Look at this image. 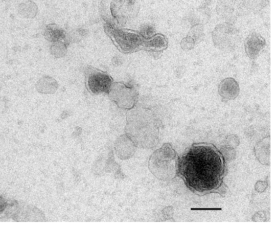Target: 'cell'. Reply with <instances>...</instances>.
I'll list each match as a JSON object with an SVG mask.
<instances>
[{
	"instance_id": "6da1fadb",
	"label": "cell",
	"mask_w": 277,
	"mask_h": 228,
	"mask_svg": "<svg viewBox=\"0 0 277 228\" xmlns=\"http://www.w3.org/2000/svg\"><path fill=\"white\" fill-rule=\"evenodd\" d=\"M178 165L189 187L199 192L217 189L224 175V158L210 144H193Z\"/></svg>"
},
{
	"instance_id": "7a4b0ae2",
	"label": "cell",
	"mask_w": 277,
	"mask_h": 228,
	"mask_svg": "<svg viewBox=\"0 0 277 228\" xmlns=\"http://www.w3.org/2000/svg\"><path fill=\"white\" fill-rule=\"evenodd\" d=\"M149 112L137 108L129 112L126 127V135L136 147L152 148L155 144V130Z\"/></svg>"
},
{
	"instance_id": "3957f363",
	"label": "cell",
	"mask_w": 277,
	"mask_h": 228,
	"mask_svg": "<svg viewBox=\"0 0 277 228\" xmlns=\"http://www.w3.org/2000/svg\"><path fill=\"white\" fill-rule=\"evenodd\" d=\"M174 152L171 145L166 144L152 154L149 166L150 170L157 178L166 180L171 178L170 172L174 165L172 161L175 157Z\"/></svg>"
},
{
	"instance_id": "277c9868",
	"label": "cell",
	"mask_w": 277,
	"mask_h": 228,
	"mask_svg": "<svg viewBox=\"0 0 277 228\" xmlns=\"http://www.w3.org/2000/svg\"><path fill=\"white\" fill-rule=\"evenodd\" d=\"M110 98L122 108L131 109L135 104L137 95L136 90L131 86L122 83H116L110 87Z\"/></svg>"
},
{
	"instance_id": "5b68a950",
	"label": "cell",
	"mask_w": 277,
	"mask_h": 228,
	"mask_svg": "<svg viewBox=\"0 0 277 228\" xmlns=\"http://www.w3.org/2000/svg\"><path fill=\"white\" fill-rule=\"evenodd\" d=\"M111 34L119 47L125 52L132 51L144 44L142 35L133 32L111 30Z\"/></svg>"
},
{
	"instance_id": "8992f818",
	"label": "cell",
	"mask_w": 277,
	"mask_h": 228,
	"mask_svg": "<svg viewBox=\"0 0 277 228\" xmlns=\"http://www.w3.org/2000/svg\"><path fill=\"white\" fill-rule=\"evenodd\" d=\"M112 83L111 78L100 72L91 73L87 80L88 87L90 92L95 94L109 93Z\"/></svg>"
},
{
	"instance_id": "52a82bcc",
	"label": "cell",
	"mask_w": 277,
	"mask_h": 228,
	"mask_svg": "<svg viewBox=\"0 0 277 228\" xmlns=\"http://www.w3.org/2000/svg\"><path fill=\"white\" fill-rule=\"evenodd\" d=\"M237 31L230 24L220 25L213 33L214 42L220 48H229L235 41Z\"/></svg>"
},
{
	"instance_id": "ba28073f",
	"label": "cell",
	"mask_w": 277,
	"mask_h": 228,
	"mask_svg": "<svg viewBox=\"0 0 277 228\" xmlns=\"http://www.w3.org/2000/svg\"><path fill=\"white\" fill-rule=\"evenodd\" d=\"M265 41L262 36L257 33H252L248 36L245 42V49L247 56L255 59L263 50Z\"/></svg>"
},
{
	"instance_id": "9c48e42d",
	"label": "cell",
	"mask_w": 277,
	"mask_h": 228,
	"mask_svg": "<svg viewBox=\"0 0 277 228\" xmlns=\"http://www.w3.org/2000/svg\"><path fill=\"white\" fill-rule=\"evenodd\" d=\"M136 149V146L127 135L119 139L115 144L117 156L122 160H127L133 157Z\"/></svg>"
},
{
	"instance_id": "30bf717a",
	"label": "cell",
	"mask_w": 277,
	"mask_h": 228,
	"mask_svg": "<svg viewBox=\"0 0 277 228\" xmlns=\"http://www.w3.org/2000/svg\"><path fill=\"white\" fill-rule=\"evenodd\" d=\"M220 96L225 100L235 99L239 93L237 82L232 78H228L221 82L218 88Z\"/></svg>"
},
{
	"instance_id": "8fae6325",
	"label": "cell",
	"mask_w": 277,
	"mask_h": 228,
	"mask_svg": "<svg viewBox=\"0 0 277 228\" xmlns=\"http://www.w3.org/2000/svg\"><path fill=\"white\" fill-rule=\"evenodd\" d=\"M144 44L146 48L154 52H161L168 47L167 39L161 34L154 35L144 41Z\"/></svg>"
},
{
	"instance_id": "7c38bea8",
	"label": "cell",
	"mask_w": 277,
	"mask_h": 228,
	"mask_svg": "<svg viewBox=\"0 0 277 228\" xmlns=\"http://www.w3.org/2000/svg\"><path fill=\"white\" fill-rule=\"evenodd\" d=\"M44 37L51 42H59L65 36L64 32L58 26L55 25H50L46 27L44 32Z\"/></svg>"
},
{
	"instance_id": "4fadbf2b",
	"label": "cell",
	"mask_w": 277,
	"mask_h": 228,
	"mask_svg": "<svg viewBox=\"0 0 277 228\" xmlns=\"http://www.w3.org/2000/svg\"><path fill=\"white\" fill-rule=\"evenodd\" d=\"M240 7L250 12L260 11L269 3V0H240Z\"/></svg>"
},
{
	"instance_id": "5bb4252c",
	"label": "cell",
	"mask_w": 277,
	"mask_h": 228,
	"mask_svg": "<svg viewBox=\"0 0 277 228\" xmlns=\"http://www.w3.org/2000/svg\"><path fill=\"white\" fill-rule=\"evenodd\" d=\"M56 84V82L51 78H42L37 83L36 88L40 93L52 94L57 88Z\"/></svg>"
},
{
	"instance_id": "9a60e30c",
	"label": "cell",
	"mask_w": 277,
	"mask_h": 228,
	"mask_svg": "<svg viewBox=\"0 0 277 228\" xmlns=\"http://www.w3.org/2000/svg\"><path fill=\"white\" fill-rule=\"evenodd\" d=\"M237 0H218L217 11L221 15L232 14L234 12V6Z\"/></svg>"
},
{
	"instance_id": "2e32d148",
	"label": "cell",
	"mask_w": 277,
	"mask_h": 228,
	"mask_svg": "<svg viewBox=\"0 0 277 228\" xmlns=\"http://www.w3.org/2000/svg\"><path fill=\"white\" fill-rule=\"evenodd\" d=\"M181 48L183 50H188L193 48L195 44V41L191 36H188L187 38L183 39L181 41Z\"/></svg>"
},
{
	"instance_id": "e0dca14e",
	"label": "cell",
	"mask_w": 277,
	"mask_h": 228,
	"mask_svg": "<svg viewBox=\"0 0 277 228\" xmlns=\"http://www.w3.org/2000/svg\"><path fill=\"white\" fill-rule=\"evenodd\" d=\"M155 33V31L153 27L148 26L145 27V28L142 31V36L144 38H146L147 39H150L153 36Z\"/></svg>"
},
{
	"instance_id": "ac0fdd59",
	"label": "cell",
	"mask_w": 277,
	"mask_h": 228,
	"mask_svg": "<svg viewBox=\"0 0 277 228\" xmlns=\"http://www.w3.org/2000/svg\"><path fill=\"white\" fill-rule=\"evenodd\" d=\"M6 207V203L4 200L0 198V212H2Z\"/></svg>"
}]
</instances>
